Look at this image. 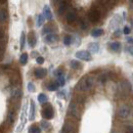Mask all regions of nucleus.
<instances>
[{
  "instance_id": "5",
  "label": "nucleus",
  "mask_w": 133,
  "mask_h": 133,
  "mask_svg": "<svg viewBox=\"0 0 133 133\" xmlns=\"http://www.w3.org/2000/svg\"><path fill=\"white\" fill-rule=\"evenodd\" d=\"M76 57L78 59H81V61H86V62H89L92 59V56L90 54L89 51H86V50H79L76 52Z\"/></svg>"
},
{
  "instance_id": "11",
  "label": "nucleus",
  "mask_w": 133,
  "mask_h": 133,
  "mask_svg": "<svg viewBox=\"0 0 133 133\" xmlns=\"http://www.w3.org/2000/svg\"><path fill=\"white\" fill-rule=\"evenodd\" d=\"M66 19L68 23H74L77 19V14L75 11H69L66 16Z\"/></svg>"
},
{
  "instance_id": "24",
  "label": "nucleus",
  "mask_w": 133,
  "mask_h": 133,
  "mask_svg": "<svg viewBox=\"0 0 133 133\" xmlns=\"http://www.w3.org/2000/svg\"><path fill=\"white\" fill-rule=\"evenodd\" d=\"M47 100H48V97L44 94V93H40L39 95H38V101L40 102V103H46L47 102Z\"/></svg>"
},
{
  "instance_id": "30",
  "label": "nucleus",
  "mask_w": 133,
  "mask_h": 133,
  "mask_svg": "<svg viewBox=\"0 0 133 133\" xmlns=\"http://www.w3.org/2000/svg\"><path fill=\"white\" fill-rule=\"evenodd\" d=\"M43 23H44V17H43V15H39L38 16V19H37V23H36L37 27H41L43 25Z\"/></svg>"
},
{
  "instance_id": "26",
  "label": "nucleus",
  "mask_w": 133,
  "mask_h": 133,
  "mask_svg": "<svg viewBox=\"0 0 133 133\" xmlns=\"http://www.w3.org/2000/svg\"><path fill=\"white\" fill-rule=\"evenodd\" d=\"M73 37L72 36H70V35H66L65 36V38H64V44L66 45V46H69V45H71L72 43H73Z\"/></svg>"
},
{
  "instance_id": "1",
  "label": "nucleus",
  "mask_w": 133,
  "mask_h": 133,
  "mask_svg": "<svg viewBox=\"0 0 133 133\" xmlns=\"http://www.w3.org/2000/svg\"><path fill=\"white\" fill-rule=\"evenodd\" d=\"M94 78L91 76H84L83 78L77 83L76 90L80 92H88L90 91L94 86Z\"/></svg>"
},
{
  "instance_id": "27",
  "label": "nucleus",
  "mask_w": 133,
  "mask_h": 133,
  "mask_svg": "<svg viewBox=\"0 0 133 133\" xmlns=\"http://www.w3.org/2000/svg\"><path fill=\"white\" fill-rule=\"evenodd\" d=\"M19 62H21V65L25 66L27 64V62H28V53H23L21 55V57H19Z\"/></svg>"
},
{
  "instance_id": "20",
  "label": "nucleus",
  "mask_w": 133,
  "mask_h": 133,
  "mask_svg": "<svg viewBox=\"0 0 133 133\" xmlns=\"http://www.w3.org/2000/svg\"><path fill=\"white\" fill-rule=\"evenodd\" d=\"M7 18H8V14H7V11H6L5 9H1V10H0V24L6 22Z\"/></svg>"
},
{
  "instance_id": "6",
  "label": "nucleus",
  "mask_w": 133,
  "mask_h": 133,
  "mask_svg": "<svg viewBox=\"0 0 133 133\" xmlns=\"http://www.w3.org/2000/svg\"><path fill=\"white\" fill-rule=\"evenodd\" d=\"M61 133H76V125H74L72 122H66L63 126Z\"/></svg>"
},
{
  "instance_id": "9",
  "label": "nucleus",
  "mask_w": 133,
  "mask_h": 133,
  "mask_svg": "<svg viewBox=\"0 0 133 133\" xmlns=\"http://www.w3.org/2000/svg\"><path fill=\"white\" fill-rule=\"evenodd\" d=\"M23 95V91H22V88H18V87H16L12 92H11V98L12 99H19Z\"/></svg>"
},
{
  "instance_id": "40",
  "label": "nucleus",
  "mask_w": 133,
  "mask_h": 133,
  "mask_svg": "<svg viewBox=\"0 0 133 133\" xmlns=\"http://www.w3.org/2000/svg\"><path fill=\"white\" fill-rule=\"evenodd\" d=\"M4 36H5V33H4V31H3L2 29H0V40H2V39L4 38Z\"/></svg>"
},
{
  "instance_id": "16",
  "label": "nucleus",
  "mask_w": 133,
  "mask_h": 133,
  "mask_svg": "<svg viewBox=\"0 0 133 133\" xmlns=\"http://www.w3.org/2000/svg\"><path fill=\"white\" fill-rule=\"evenodd\" d=\"M109 46H110V49L113 50V51H115V52H118V51H120V49H121V43L118 42V41H115V42L110 43Z\"/></svg>"
},
{
  "instance_id": "37",
  "label": "nucleus",
  "mask_w": 133,
  "mask_h": 133,
  "mask_svg": "<svg viewBox=\"0 0 133 133\" xmlns=\"http://www.w3.org/2000/svg\"><path fill=\"white\" fill-rule=\"evenodd\" d=\"M130 32H131V29L128 26H125L124 29H123V33L125 34V35H128V34H130Z\"/></svg>"
},
{
  "instance_id": "17",
  "label": "nucleus",
  "mask_w": 133,
  "mask_h": 133,
  "mask_svg": "<svg viewBox=\"0 0 133 133\" xmlns=\"http://www.w3.org/2000/svg\"><path fill=\"white\" fill-rule=\"evenodd\" d=\"M34 119H35V102H34V100H31L30 112H29V120L33 121Z\"/></svg>"
},
{
  "instance_id": "36",
  "label": "nucleus",
  "mask_w": 133,
  "mask_h": 133,
  "mask_svg": "<svg viewBox=\"0 0 133 133\" xmlns=\"http://www.w3.org/2000/svg\"><path fill=\"white\" fill-rule=\"evenodd\" d=\"M36 62H37V64L42 65V64L44 63V57H42V56H37V57H36Z\"/></svg>"
},
{
  "instance_id": "7",
  "label": "nucleus",
  "mask_w": 133,
  "mask_h": 133,
  "mask_svg": "<svg viewBox=\"0 0 133 133\" xmlns=\"http://www.w3.org/2000/svg\"><path fill=\"white\" fill-rule=\"evenodd\" d=\"M53 115H54V113H53V109H52L51 105L45 107V108L43 109V111H42V117H43L44 119H46V120L52 119V118H53Z\"/></svg>"
},
{
  "instance_id": "14",
  "label": "nucleus",
  "mask_w": 133,
  "mask_h": 133,
  "mask_svg": "<svg viewBox=\"0 0 133 133\" xmlns=\"http://www.w3.org/2000/svg\"><path fill=\"white\" fill-rule=\"evenodd\" d=\"M58 40V37H57V35L56 34H48V35H46V37H45V41L47 42V43H53V42H56Z\"/></svg>"
},
{
  "instance_id": "33",
  "label": "nucleus",
  "mask_w": 133,
  "mask_h": 133,
  "mask_svg": "<svg viewBox=\"0 0 133 133\" xmlns=\"http://www.w3.org/2000/svg\"><path fill=\"white\" fill-rule=\"evenodd\" d=\"M56 83L58 84V86H64L65 84H66V79H65V77L63 76V77H58L57 79H56Z\"/></svg>"
},
{
  "instance_id": "13",
  "label": "nucleus",
  "mask_w": 133,
  "mask_h": 133,
  "mask_svg": "<svg viewBox=\"0 0 133 133\" xmlns=\"http://www.w3.org/2000/svg\"><path fill=\"white\" fill-rule=\"evenodd\" d=\"M36 42H37V40H36L35 33H34V32H30V33H29V36H28V43H29V45H30L31 47H34V46L36 45Z\"/></svg>"
},
{
  "instance_id": "28",
  "label": "nucleus",
  "mask_w": 133,
  "mask_h": 133,
  "mask_svg": "<svg viewBox=\"0 0 133 133\" xmlns=\"http://www.w3.org/2000/svg\"><path fill=\"white\" fill-rule=\"evenodd\" d=\"M54 76L56 77V78H58V77H63L64 76V71H63V69L62 68H58V69H56L55 71H54Z\"/></svg>"
},
{
  "instance_id": "43",
  "label": "nucleus",
  "mask_w": 133,
  "mask_h": 133,
  "mask_svg": "<svg viewBox=\"0 0 133 133\" xmlns=\"http://www.w3.org/2000/svg\"><path fill=\"white\" fill-rule=\"evenodd\" d=\"M64 94H65V92H64V91H63V92H58V97H63V98H64V97H65V96H64Z\"/></svg>"
},
{
  "instance_id": "29",
  "label": "nucleus",
  "mask_w": 133,
  "mask_h": 133,
  "mask_svg": "<svg viewBox=\"0 0 133 133\" xmlns=\"http://www.w3.org/2000/svg\"><path fill=\"white\" fill-rule=\"evenodd\" d=\"M57 88H58V84L56 83V82L50 83L49 85H48V87H47V89H48L49 91H55V90H57Z\"/></svg>"
},
{
  "instance_id": "8",
  "label": "nucleus",
  "mask_w": 133,
  "mask_h": 133,
  "mask_svg": "<svg viewBox=\"0 0 133 133\" xmlns=\"http://www.w3.org/2000/svg\"><path fill=\"white\" fill-rule=\"evenodd\" d=\"M34 75H35V77L38 78V79H43V78L47 75V70H46V69H43V68H38V69L35 70Z\"/></svg>"
},
{
  "instance_id": "22",
  "label": "nucleus",
  "mask_w": 133,
  "mask_h": 133,
  "mask_svg": "<svg viewBox=\"0 0 133 133\" xmlns=\"http://www.w3.org/2000/svg\"><path fill=\"white\" fill-rule=\"evenodd\" d=\"M103 35V30L102 29H100V28H96V29H93L92 31H91V36L92 37H100V36H102Z\"/></svg>"
},
{
  "instance_id": "35",
  "label": "nucleus",
  "mask_w": 133,
  "mask_h": 133,
  "mask_svg": "<svg viewBox=\"0 0 133 133\" xmlns=\"http://www.w3.org/2000/svg\"><path fill=\"white\" fill-rule=\"evenodd\" d=\"M80 26H81V28H82L83 30H86V29L88 28V24H87L85 21H83V19L80 22Z\"/></svg>"
},
{
  "instance_id": "23",
  "label": "nucleus",
  "mask_w": 133,
  "mask_h": 133,
  "mask_svg": "<svg viewBox=\"0 0 133 133\" xmlns=\"http://www.w3.org/2000/svg\"><path fill=\"white\" fill-rule=\"evenodd\" d=\"M109 79V74L108 73H102L98 76V82L100 84H104Z\"/></svg>"
},
{
  "instance_id": "32",
  "label": "nucleus",
  "mask_w": 133,
  "mask_h": 133,
  "mask_svg": "<svg viewBox=\"0 0 133 133\" xmlns=\"http://www.w3.org/2000/svg\"><path fill=\"white\" fill-rule=\"evenodd\" d=\"M52 31H53V28H52L51 26H49V25H48V26H45V27H44V29H43L42 33L47 34V35H48V34H51V32H52Z\"/></svg>"
},
{
  "instance_id": "25",
  "label": "nucleus",
  "mask_w": 133,
  "mask_h": 133,
  "mask_svg": "<svg viewBox=\"0 0 133 133\" xmlns=\"http://www.w3.org/2000/svg\"><path fill=\"white\" fill-rule=\"evenodd\" d=\"M28 133H41V129L39 126L37 125H32L30 128H29V132Z\"/></svg>"
},
{
  "instance_id": "4",
  "label": "nucleus",
  "mask_w": 133,
  "mask_h": 133,
  "mask_svg": "<svg viewBox=\"0 0 133 133\" xmlns=\"http://www.w3.org/2000/svg\"><path fill=\"white\" fill-rule=\"evenodd\" d=\"M100 17H101V11L96 7H93L88 14V18L91 23H97Z\"/></svg>"
},
{
  "instance_id": "42",
  "label": "nucleus",
  "mask_w": 133,
  "mask_h": 133,
  "mask_svg": "<svg viewBox=\"0 0 133 133\" xmlns=\"http://www.w3.org/2000/svg\"><path fill=\"white\" fill-rule=\"evenodd\" d=\"M114 35H115V36H120V35H121V31H120V30H117L116 32L114 33Z\"/></svg>"
},
{
  "instance_id": "19",
  "label": "nucleus",
  "mask_w": 133,
  "mask_h": 133,
  "mask_svg": "<svg viewBox=\"0 0 133 133\" xmlns=\"http://www.w3.org/2000/svg\"><path fill=\"white\" fill-rule=\"evenodd\" d=\"M51 128V124H50L48 121L46 120H42L40 122V129H43V130H49Z\"/></svg>"
},
{
  "instance_id": "41",
  "label": "nucleus",
  "mask_w": 133,
  "mask_h": 133,
  "mask_svg": "<svg viewBox=\"0 0 133 133\" xmlns=\"http://www.w3.org/2000/svg\"><path fill=\"white\" fill-rule=\"evenodd\" d=\"M127 42L128 43H133V39L131 37H127Z\"/></svg>"
},
{
  "instance_id": "39",
  "label": "nucleus",
  "mask_w": 133,
  "mask_h": 133,
  "mask_svg": "<svg viewBox=\"0 0 133 133\" xmlns=\"http://www.w3.org/2000/svg\"><path fill=\"white\" fill-rule=\"evenodd\" d=\"M4 50H5V44H4L3 42H1V41H0V53H1V52H3Z\"/></svg>"
},
{
  "instance_id": "44",
  "label": "nucleus",
  "mask_w": 133,
  "mask_h": 133,
  "mask_svg": "<svg viewBox=\"0 0 133 133\" xmlns=\"http://www.w3.org/2000/svg\"><path fill=\"white\" fill-rule=\"evenodd\" d=\"M37 54H38V52H36V51L32 52V56H34V57H37Z\"/></svg>"
},
{
  "instance_id": "12",
  "label": "nucleus",
  "mask_w": 133,
  "mask_h": 133,
  "mask_svg": "<svg viewBox=\"0 0 133 133\" xmlns=\"http://www.w3.org/2000/svg\"><path fill=\"white\" fill-rule=\"evenodd\" d=\"M16 121V112L15 110H9L7 113V122L9 124H14Z\"/></svg>"
},
{
  "instance_id": "31",
  "label": "nucleus",
  "mask_w": 133,
  "mask_h": 133,
  "mask_svg": "<svg viewBox=\"0 0 133 133\" xmlns=\"http://www.w3.org/2000/svg\"><path fill=\"white\" fill-rule=\"evenodd\" d=\"M25 41H26V34H25V32H22L21 40H19V42H21V49H23L25 47Z\"/></svg>"
},
{
  "instance_id": "10",
  "label": "nucleus",
  "mask_w": 133,
  "mask_h": 133,
  "mask_svg": "<svg viewBox=\"0 0 133 133\" xmlns=\"http://www.w3.org/2000/svg\"><path fill=\"white\" fill-rule=\"evenodd\" d=\"M43 17L44 18L48 19V21H51L52 19V12H51V9L48 5H45L44 8H43Z\"/></svg>"
},
{
  "instance_id": "38",
  "label": "nucleus",
  "mask_w": 133,
  "mask_h": 133,
  "mask_svg": "<svg viewBox=\"0 0 133 133\" xmlns=\"http://www.w3.org/2000/svg\"><path fill=\"white\" fill-rule=\"evenodd\" d=\"M125 133H133V126H126L125 128Z\"/></svg>"
},
{
  "instance_id": "34",
  "label": "nucleus",
  "mask_w": 133,
  "mask_h": 133,
  "mask_svg": "<svg viewBox=\"0 0 133 133\" xmlns=\"http://www.w3.org/2000/svg\"><path fill=\"white\" fill-rule=\"evenodd\" d=\"M28 90L30 91V92H35V85H34V83H32V82H29L28 83Z\"/></svg>"
},
{
  "instance_id": "18",
  "label": "nucleus",
  "mask_w": 133,
  "mask_h": 133,
  "mask_svg": "<svg viewBox=\"0 0 133 133\" xmlns=\"http://www.w3.org/2000/svg\"><path fill=\"white\" fill-rule=\"evenodd\" d=\"M61 5H59V7H58V9H57V12H58V15H63L65 11L66 10V8H68V5H66V2L65 1H61V2H58Z\"/></svg>"
},
{
  "instance_id": "2",
  "label": "nucleus",
  "mask_w": 133,
  "mask_h": 133,
  "mask_svg": "<svg viewBox=\"0 0 133 133\" xmlns=\"http://www.w3.org/2000/svg\"><path fill=\"white\" fill-rule=\"evenodd\" d=\"M69 115L76 119V120H80L81 118V110L79 107V102L77 100H72L70 105H69Z\"/></svg>"
},
{
  "instance_id": "3",
  "label": "nucleus",
  "mask_w": 133,
  "mask_h": 133,
  "mask_svg": "<svg viewBox=\"0 0 133 133\" xmlns=\"http://www.w3.org/2000/svg\"><path fill=\"white\" fill-rule=\"evenodd\" d=\"M131 115V109L127 104H121L117 110V116L121 120H126Z\"/></svg>"
},
{
  "instance_id": "46",
  "label": "nucleus",
  "mask_w": 133,
  "mask_h": 133,
  "mask_svg": "<svg viewBox=\"0 0 133 133\" xmlns=\"http://www.w3.org/2000/svg\"><path fill=\"white\" fill-rule=\"evenodd\" d=\"M113 133H120V132H113Z\"/></svg>"
},
{
  "instance_id": "15",
  "label": "nucleus",
  "mask_w": 133,
  "mask_h": 133,
  "mask_svg": "<svg viewBox=\"0 0 133 133\" xmlns=\"http://www.w3.org/2000/svg\"><path fill=\"white\" fill-rule=\"evenodd\" d=\"M88 49H89L90 52H92V53H96V52H98V50H99V44L96 43V42L89 43V45H88Z\"/></svg>"
},
{
  "instance_id": "45",
  "label": "nucleus",
  "mask_w": 133,
  "mask_h": 133,
  "mask_svg": "<svg viewBox=\"0 0 133 133\" xmlns=\"http://www.w3.org/2000/svg\"><path fill=\"white\" fill-rule=\"evenodd\" d=\"M129 51H130V53L133 55V47H130V49H129Z\"/></svg>"
},
{
  "instance_id": "21",
  "label": "nucleus",
  "mask_w": 133,
  "mask_h": 133,
  "mask_svg": "<svg viewBox=\"0 0 133 133\" xmlns=\"http://www.w3.org/2000/svg\"><path fill=\"white\" fill-rule=\"evenodd\" d=\"M70 66H71V68H72L73 70H79V69L82 68L81 63L78 62V61H75V59H73V61L70 62Z\"/></svg>"
}]
</instances>
